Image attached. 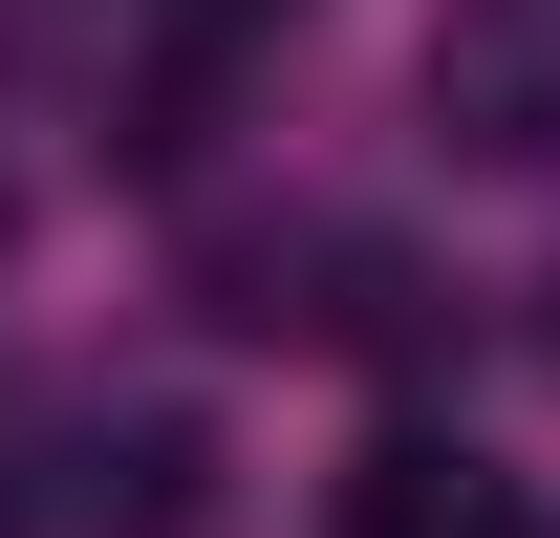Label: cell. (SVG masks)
<instances>
[{
    "label": "cell",
    "instance_id": "cell-1",
    "mask_svg": "<svg viewBox=\"0 0 560 538\" xmlns=\"http://www.w3.org/2000/svg\"><path fill=\"white\" fill-rule=\"evenodd\" d=\"M346 538H517V473L453 453V431H388V453H366V495H346Z\"/></svg>",
    "mask_w": 560,
    "mask_h": 538
}]
</instances>
